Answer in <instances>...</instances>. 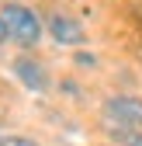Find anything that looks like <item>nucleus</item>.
Listing matches in <instances>:
<instances>
[{"label": "nucleus", "instance_id": "obj_1", "mask_svg": "<svg viewBox=\"0 0 142 146\" xmlns=\"http://www.w3.org/2000/svg\"><path fill=\"white\" fill-rule=\"evenodd\" d=\"M0 17H4V25L11 31V38L17 45H24V49H35L42 38V21H38V14L21 7V4H7L4 11H0Z\"/></svg>", "mask_w": 142, "mask_h": 146}, {"label": "nucleus", "instance_id": "obj_2", "mask_svg": "<svg viewBox=\"0 0 142 146\" xmlns=\"http://www.w3.org/2000/svg\"><path fill=\"white\" fill-rule=\"evenodd\" d=\"M104 115L114 125L142 129V98H135V94H111L104 101Z\"/></svg>", "mask_w": 142, "mask_h": 146}, {"label": "nucleus", "instance_id": "obj_3", "mask_svg": "<svg viewBox=\"0 0 142 146\" xmlns=\"http://www.w3.org/2000/svg\"><path fill=\"white\" fill-rule=\"evenodd\" d=\"M49 31H52V38H56L59 45H83L87 42L83 25L76 21V17H69V14H52L49 17Z\"/></svg>", "mask_w": 142, "mask_h": 146}, {"label": "nucleus", "instance_id": "obj_4", "mask_svg": "<svg viewBox=\"0 0 142 146\" xmlns=\"http://www.w3.org/2000/svg\"><path fill=\"white\" fill-rule=\"evenodd\" d=\"M14 77L21 80L28 90H45V87H49V77H45L42 63H35V59H28V56L14 59Z\"/></svg>", "mask_w": 142, "mask_h": 146}, {"label": "nucleus", "instance_id": "obj_5", "mask_svg": "<svg viewBox=\"0 0 142 146\" xmlns=\"http://www.w3.org/2000/svg\"><path fill=\"white\" fill-rule=\"evenodd\" d=\"M108 139L118 146H142V129H128V125H108Z\"/></svg>", "mask_w": 142, "mask_h": 146}, {"label": "nucleus", "instance_id": "obj_6", "mask_svg": "<svg viewBox=\"0 0 142 146\" xmlns=\"http://www.w3.org/2000/svg\"><path fill=\"white\" fill-rule=\"evenodd\" d=\"M0 146H38V143H35V139H24V136H4Z\"/></svg>", "mask_w": 142, "mask_h": 146}, {"label": "nucleus", "instance_id": "obj_7", "mask_svg": "<svg viewBox=\"0 0 142 146\" xmlns=\"http://www.w3.org/2000/svg\"><path fill=\"white\" fill-rule=\"evenodd\" d=\"M76 63H80V66H94L97 56H90V52H76Z\"/></svg>", "mask_w": 142, "mask_h": 146}, {"label": "nucleus", "instance_id": "obj_8", "mask_svg": "<svg viewBox=\"0 0 142 146\" xmlns=\"http://www.w3.org/2000/svg\"><path fill=\"white\" fill-rule=\"evenodd\" d=\"M7 38H11V31H7V25H4V17H0V45H4Z\"/></svg>", "mask_w": 142, "mask_h": 146}, {"label": "nucleus", "instance_id": "obj_9", "mask_svg": "<svg viewBox=\"0 0 142 146\" xmlns=\"http://www.w3.org/2000/svg\"><path fill=\"white\" fill-rule=\"evenodd\" d=\"M139 59H142V49H139Z\"/></svg>", "mask_w": 142, "mask_h": 146}, {"label": "nucleus", "instance_id": "obj_10", "mask_svg": "<svg viewBox=\"0 0 142 146\" xmlns=\"http://www.w3.org/2000/svg\"><path fill=\"white\" fill-rule=\"evenodd\" d=\"M11 4H14V0H11Z\"/></svg>", "mask_w": 142, "mask_h": 146}]
</instances>
